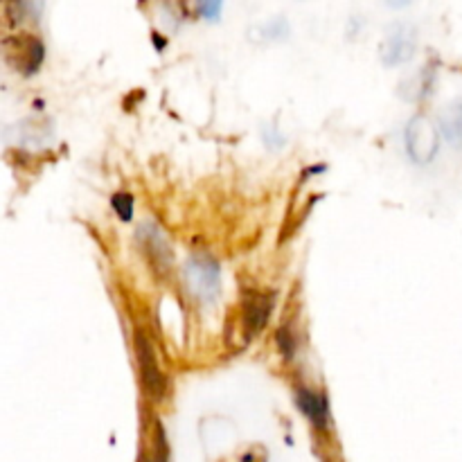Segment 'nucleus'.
Instances as JSON below:
<instances>
[{
  "instance_id": "nucleus-1",
  "label": "nucleus",
  "mask_w": 462,
  "mask_h": 462,
  "mask_svg": "<svg viewBox=\"0 0 462 462\" xmlns=\"http://www.w3.org/2000/svg\"><path fill=\"white\" fill-rule=\"evenodd\" d=\"M185 284L199 300H215L219 296V264L206 253H197L185 262Z\"/></svg>"
},
{
  "instance_id": "nucleus-2",
  "label": "nucleus",
  "mask_w": 462,
  "mask_h": 462,
  "mask_svg": "<svg viewBox=\"0 0 462 462\" xmlns=\"http://www.w3.org/2000/svg\"><path fill=\"white\" fill-rule=\"evenodd\" d=\"M406 152L418 165H429L438 153V129L431 125L427 116H415L409 120L404 131Z\"/></svg>"
},
{
  "instance_id": "nucleus-3",
  "label": "nucleus",
  "mask_w": 462,
  "mask_h": 462,
  "mask_svg": "<svg viewBox=\"0 0 462 462\" xmlns=\"http://www.w3.org/2000/svg\"><path fill=\"white\" fill-rule=\"evenodd\" d=\"M418 48V30L413 23H395L379 45V57L386 66H400L415 54Z\"/></svg>"
},
{
  "instance_id": "nucleus-4",
  "label": "nucleus",
  "mask_w": 462,
  "mask_h": 462,
  "mask_svg": "<svg viewBox=\"0 0 462 462\" xmlns=\"http://www.w3.org/2000/svg\"><path fill=\"white\" fill-rule=\"evenodd\" d=\"M135 359H138L140 377H143V386L147 388L149 395L153 400H161L162 393H165V377H162L161 368H158L156 355H153V347L149 343V338L144 337V332H135Z\"/></svg>"
},
{
  "instance_id": "nucleus-5",
  "label": "nucleus",
  "mask_w": 462,
  "mask_h": 462,
  "mask_svg": "<svg viewBox=\"0 0 462 462\" xmlns=\"http://www.w3.org/2000/svg\"><path fill=\"white\" fill-rule=\"evenodd\" d=\"M140 242H143V251L147 255L149 264L158 271V273H167L171 269V248L167 244L165 235L156 224H143L138 230Z\"/></svg>"
},
{
  "instance_id": "nucleus-6",
  "label": "nucleus",
  "mask_w": 462,
  "mask_h": 462,
  "mask_svg": "<svg viewBox=\"0 0 462 462\" xmlns=\"http://www.w3.org/2000/svg\"><path fill=\"white\" fill-rule=\"evenodd\" d=\"M271 310H273L271 296H260V293H255V296H251L244 302V332H246V338L257 337V334L264 329Z\"/></svg>"
},
{
  "instance_id": "nucleus-7",
  "label": "nucleus",
  "mask_w": 462,
  "mask_h": 462,
  "mask_svg": "<svg viewBox=\"0 0 462 462\" xmlns=\"http://www.w3.org/2000/svg\"><path fill=\"white\" fill-rule=\"evenodd\" d=\"M296 402L300 406L302 413L314 422V427L328 429L329 424V409L328 400L323 395H316L310 388H298L296 391Z\"/></svg>"
},
{
  "instance_id": "nucleus-8",
  "label": "nucleus",
  "mask_w": 462,
  "mask_h": 462,
  "mask_svg": "<svg viewBox=\"0 0 462 462\" xmlns=\"http://www.w3.org/2000/svg\"><path fill=\"white\" fill-rule=\"evenodd\" d=\"M440 126L445 138L449 140L454 147L462 149V102L447 106V111L442 113L440 117Z\"/></svg>"
},
{
  "instance_id": "nucleus-9",
  "label": "nucleus",
  "mask_w": 462,
  "mask_h": 462,
  "mask_svg": "<svg viewBox=\"0 0 462 462\" xmlns=\"http://www.w3.org/2000/svg\"><path fill=\"white\" fill-rule=\"evenodd\" d=\"M111 206L113 210L117 212L122 221H131L134 219V197L129 192H116L111 197Z\"/></svg>"
},
{
  "instance_id": "nucleus-10",
  "label": "nucleus",
  "mask_w": 462,
  "mask_h": 462,
  "mask_svg": "<svg viewBox=\"0 0 462 462\" xmlns=\"http://www.w3.org/2000/svg\"><path fill=\"white\" fill-rule=\"evenodd\" d=\"M275 343H278V350L282 352L284 359H291V356L296 355V337H293V332L287 325H282V328L275 332Z\"/></svg>"
},
{
  "instance_id": "nucleus-11",
  "label": "nucleus",
  "mask_w": 462,
  "mask_h": 462,
  "mask_svg": "<svg viewBox=\"0 0 462 462\" xmlns=\"http://www.w3.org/2000/svg\"><path fill=\"white\" fill-rule=\"evenodd\" d=\"M199 12L208 18H217L221 12V3H203V5H199Z\"/></svg>"
},
{
  "instance_id": "nucleus-12",
  "label": "nucleus",
  "mask_w": 462,
  "mask_h": 462,
  "mask_svg": "<svg viewBox=\"0 0 462 462\" xmlns=\"http://www.w3.org/2000/svg\"><path fill=\"white\" fill-rule=\"evenodd\" d=\"M153 43H156L158 50L165 48V41H161V34H158V32H153Z\"/></svg>"
},
{
  "instance_id": "nucleus-13",
  "label": "nucleus",
  "mask_w": 462,
  "mask_h": 462,
  "mask_svg": "<svg viewBox=\"0 0 462 462\" xmlns=\"http://www.w3.org/2000/svg\"><path fill=\"white\" fill-rule=\"evenodd\" d=\"M328 170V167H325V162L323 165H316V167H311V170H307V174H319V171H325Z\"/></svg>"
},
{
  "instance_id": "nucleus-14",
  "label": "nucleus",
  "mask_w": 462,
  "mask_h": 462,
  "mask_svg": "<svg viewBox=\"0 0 462 462\" xmlns=\"http://www.w3.org/2000/svg\"><path fill=\"white\" fill-rule=\"evenodd\" d=\"M140 462H152V460H149V458H143Z\"/></svg>"
}]
</instances>
